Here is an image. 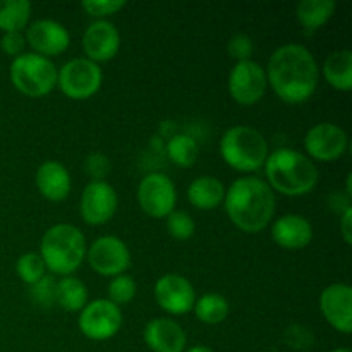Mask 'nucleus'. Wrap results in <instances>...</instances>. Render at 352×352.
<instances>
[{
  "label": "nucleus",
  "instance_id": "nucleus-28",
  "mask_svg": "<svg viewBox=\"0 0 352 352\" xmlns=\"http://www.w3.org/2000/svg\"><path fill=\"white\" fill-rule=\"evenodd\" d=\"M16 274L24 284L33 285L45 277V274H47V267H45L40 253H26L17 260Z\"/></svg>",
  "mask_w": 352,
  "mask_h": 352
},
{
  "label": "nucleus",
  "instance_id": "nucleus-16",
  "mask_svg": "<svg viewBox=\"0 0 352 352\" xmlns=\"http://www.w3.org/2000/svg\"><path fill=\"white\" fill-rule=\"evenodd\" d=\"M26 41L41 57H55L65 52L71 43V34L64 24L52 19H38L30 24Z\"/></svg>",
  "mask_w": 352,
  "mask_h": 352
},
{
  "label": "nucleus",
  "instance_id": "nucleus-31",
  "mask_svg": "<svg viewBox=\"0 0 352 352\" xmlns=\"http://www.w3.org/2000/svg\"><path fill=\"white\" fill-rule=\"evenodd\" d=\"M55 289H57L55 278L45 275L41 280L31 285V299H33L34 305L41 306V308H50L55 305Z\"/></svg>",
  "mask_w": 352,
  "mask_h": 352
},
{
  "label": "nucleus",
  "instance_id": "nucleus-29",
  "mask_svg": "<svg viewBox=\"0 0 352 352\" xmlns=\"http://www.w3.org/2000/svg\"><path fill=\"white\" fill-rule=\"evenodd\" d=\"M167 230L174 239L188 241L195 236L196 223L189 213L182 212V210H174L167 217Z\"/></svg>",
  "mask_w": 352,
  "mask_h": 352
},
{
  "label": "nucleus",
  "instance_id": "nucleus-7",
  "mask_svg": "<svg viewBox=\"0 0 352 352\" xmlns=\"http://www.w3.org/2000/svg\"><path fill=\"white\" fill-rule=\"evenodd\" d=\"M103 72L98 64L86 57L72 58L62 65L57 74V86L67 98L88 100L102 88Z\"/></svg>",
  "mask_w": 352,
  "mask_h": 352
},
{
  "label": "nucleus",
  "instance_id": "nucleus-9",
  "mask_svg": "<svg viewBox=\"0 0 352 352\" xmlns=\"http://www.w3.org/2000/svg\"><path fill=\"white\" fill-rule=\"evenodd\" d=\"M78 325L89 340L112 339L122 327V313L109 299H95L81 309Z\"/></svg>",
  "mask_w": 352,
  "mask_h": 352
},
{
  "label": "nucleus",
  "instance_id": "nucleus-8",
  "mask_svg": "<svg viewBox=\"0 0 352 352\" xmlns=\"http://www.w3.org/2000/svg\"><path fill=\"white\" fill-rule=\"evenodd\" d=\"M177 192L168 175L151 172L141 179L138 186V203L146 215L153 219H167L175 208Z\"/></svg>",
  "mask_w": 352,
  "mask_h": 352
},
{
  "label": "nucleus",
  "instance_id": "nucleus-36",
  "mask_svg": "<svg viewBox=\"0 0 352 352\" xmlns=\"http://www.w3.org/2000/svg\"><path fill=\"white\" fill-rule=\"evenodd\" d=\"M340 234H342L347 246H351L352 244V208L351 206H347V208L344 210L342 217H340Z\"/></svg>",
  "mask_w": 352,
  "mask_h": 352
},
{
  "label": "nucleus",
  "instance_id": "nucleus-3",
  "mask_svg": "<svg viewBox=\"0 0 352 352\" xmlns=\"http://www.w3.org/2000/svg\"><path fill=\"white\" fill-rule=\"evenodd\" d=\"M265 174L272 191L284 196H305L318 182V168L311 158L292 148L272 151L265 162Z\"/></svg>",
  "mask_w": 352,
  "mask_h": 352
},
{
  "label": "nucleus",
  "instance_id": "nucleus-15",
  "mask_svg": "<svg viewBox=\"0 0 352 352\" xmlns=\"http://www.w3.org/2000/svg\"><path fill=\"white\" fill-rule=\"evenodd\" d=\"M323 318L340 333L352 332V287L349 284H330L320 294Z\"/></svg>",
  "mask_w": 352,
  "mask_h": 352
},
{
  "label": "nucleus",
  "instance_id": "nucleus-20",
  "mask_svg": "<svg viewBox=\"0 0 352 352\" xmlns=\"http://www.w3.org/2000/svg\"><path fill=\"white\" fill-rule=\"evenodd\" d=\"M36 188L48 201H62L71 192V175L69 170L57 160H47L36 170Z\"/></svg>",
  "mask_w": 352,
  "mask_h": 352
},
{
  "label": "nucleus",
  "instance_id": "nucleus-22",
  "mask_svg": "<svg viewBox=\"0 0 352 352\" xmlns=\"http://www.w3.org/2000/svg\"><path fill=\"white\" fill-rule=\"evenodd\" d=\"M323 76L332 88L339 91L352 89V52H332L323 62Z\"/></svg>",
  "mask_w": 352,
  "mask_h": 352
},
{
  "label": "nucleus",
  "instance_id": "nucleus-21",
  "mask_svg": "<svg viewBox=\"0 0 352 352\" xmlns=\"http://www.w3.org/2000/svg\"><path fill=\"white\" fill-rule=\"evenodd\" d=\"M188 198L195 208L215 210L226 199V186L213 175H201L189 184Z\"/></svg>",
  "mask_w": 352,
  "mask_h": 352
},
{
  "label": "nucleus",
  "instance_id": "nucleus-19",
  "mask_svg": "<svg viewBox=\"0 0 352 352\" xmlns=\"http://www.w3.org/2000/svg\"><path fill=\"white\" fill-rule=\"evenodd\" d=\"M272 237L284 250L298 251L311 243L313 227L308 219L291 213L275 220L272 226Z\"/></svg>",
  "mask_w": 352,
  "mask_h": 352
},
{
  "label": "nucleus",
  "instance_id": "nucleus-1",
  "mask_svg": "<svg viewBox=\"0 0 352 352\" xmlns=\"http://www.w3.org/2000/svg\"><path fill=\"white\" fill-rule=\"evenodd\" d=\"M265 72L275 95L291 105L311 98L318 86V64L311 52L298 43L278 47L270 55Z\"/></svg>",
  "mask_w": 352,
  "mask_h": 352
},
{
  "label": "nucleus",
  "instance_id": "nucleus-13",
  "mask_svg": "<svg viewBox=\"0 0 352 352\" xmlns=\"http://www.w3.org/2000/svg\"><path fill=\"white\" fill-rule=\"evenodd\" d=\"M117 203H119L117 192L109 182L91 181L82 189L79 210H81V217L86 223L103 226L116 215Z\"/></svg>",
  "mask_w": 352,
  "mask_h": 352
},
{
  "label": "nucleus",
  "instance_id": "nucleus-6",
  "mask_svg": "<svg viewBox=\"0 0 352 352\" xmlns=\"http://www.w3.org/2000/svg\"><path fill=\"white\" fill-rule=\"evenodd\" d=\"M57 74L54 62L34 52L21 54L14 58L9 69L14 88L30 98L47 96L57 86Z\"/></svg>",
  "mask_w": 352,
  "mask_h": 352
},
{
  "label": "nucleus",
  "instance_id": "nucleus-38",
  "mask_svg": "<svg viewBox=\"0 0 352 352\" xmlns=\"http://www.w3.org/2000/svg\"><path fill=\"white\" fill-rule=\"evenodd\" d=\"M332 352H351L349 349H336V351H332Z\"/></svg>",
  "mask_w": 352,
  "mask_h": 352
},
{
  "label": "nucleus",
  "instance_id": "nucleus-32",
  "mask_svg": "<svg viewBox=\"0 0 352 352\" xmlns=\"http://www.w3.org/2000/svg\"><path fill=\"white\" fill-rule=\"evenodd\" d=\"M127 6L126 0H85L81 3L82 9L88 16L93 17H107L119 12Z\"/></svg>",
  "mask_w": 352,
  "mask_h": 352
},
{
  "label": "nucleus",
  "instance_id": "nucleus-10",
  "mask_svg": "<svg viewBox=\"0 0 352 352\" xmlns=\"http://www.w3.org/2000/svg\"><path fill=\"white\" fill-rule=\"evenodd\" d=\"M86 258H88L89 267L103 277L124 275V272L131 265L129 248L116 236L98 237L91 244V248L86 250Z\"/></svg>",
  "mask_w": 352,
  "mask_h": 352
},
{
  "label": "nucleus",
  "instance_id": "nucleus-14",
  "mask_svg": "<svg viewBox=\"0 0 352 352\" xmlns=\"http://www.w3.org/2000/svg\"><path fill=\"white\" fill-rule=\"evenodd\" d=\"M347 134L342 127L332 122L316 124L306 133L305 148L308 155L320 162H333L347 150Z\"/></svg>",
  "mask_w": 352,
  "mask_h": 352
},
{
  "label": "nucleus",
  "instance_id": "nucleus-37",
  "mask_svg": "<svg viewBox=\"0 0 352 352\" xmlns=\"http://www.w3.org/2000/svg\"><path fill=\"white\" fill-rule=\"evenodd\" d=\"M184 352H213V351L206 346H195V347H189V349Z\"/></svg>",
  "mask_w": 352,
  "mask_h": 352
},
{
  "label": "nucleus",
  "instance_id": "nucleus-25",
  "mask_svg": "<svg viewBox=\"0 0 352 352\" xmlns=\"http://www.w3.org/2000/svg\"><path fill=\"white\" fill-rule=\"evenodd\" d=\"M31 16V3L28 0H0V30L12 33L26 28Z\"/></svg>",
  "mask_w": 352,
  "mask_h": 352
},
{
  "label": "nucleus",
  "instance_id": "nucleus-34",
  "mask_svg": "<svg viewBox=\"0 0 352 352\" xmlns=\"http://www.w3.org/2000/svg\"><path fill=\"white\" fill-rule=\"evenodd\" d=\"M24 47H26V38L23 36L21 31H12V33H3L2 40H0V48L9 57H19L24 54Z\"/></svg>",
  "mask_w": 352,
  "mask_h": 352
},
{
  "label": "nucleus",
  "instance_id": "nucleus-30",
  "mask_svg": "<svg viewBox=\"0 0 352 352\" xmlns=\"http://www.w3.org/2000/svg\"><path fill=\"white\" fill-rule=\"evenodd\" d=\"M136 296V282L129 275H117L109 285V301L116 306L127 305Z\"/></svg>",
  "mask_w": 352,
  "mask_h": 352
},
{
  "label": "nucleus",
  "instance_id": "nucleus-11",
  "mask_svg": "<svg viewBox=\"0 0 352 352\" xmlns=\"http://www.w3.org/2000/svg\"><path fill=\"white\" fill-rule=\"evenodd\" d=\"M267 72L258 62H237L229 74V93L239 105H254L267 91Z\"/></svg>",
  "mask_w": 352,
  "mask_h": 352
},
{
  "label": "nucleus",
  "instance_id": "nucleus-2",
  "mask_svg": "<svg viewBox=\"0 0 352 352\" xmlns=\"http://www.w3.org/2000/svg\"><path fill=\"white\" fill-rule=\"evenodd\" d=\"M226 212L243 232L254 234L267 229L275 215V195L270 186L258 177L237 179L226 191Z\"/></svg>",
  "mask_w": 352,
  "mask_h": 352
},
{
  "label": "nucleus",
  "instance_id": "nucleus-26",
  "mask_svg": "<svg viewBox=\"0 0 352 352\" xmlns=\"http://www.w3.org/2000/svg\"><path fill=\"white\" fill-rule=\"evenodd\" d=\"M199 146L195 138L189 134H174L167 143V157L174 162L177 167L188 168L195 165L198 160Z\"/></svg>",
  "mask_w": 352,
  "mask_h": 352
},
{
  "label": "nucleus",
  "instance_id": "nucleus-17",
  "mask_svg": "<svg viewBox=\"0 0 352 352\" xmlns=\"http://www.w3.org/2000/svg\"><path fill=\"white\" fill-rule=\"evenodd\" d=\"M120 48L119 30L110 21L98 19L88 26L82 34V50L86 58L95 64L109 62L117 55Z\"/></svg>",
  "mask_w": 352,
  "mask_h": 352
},
{
  "label": "nucleus",
  "instance_id": "nucleus-18",
  "mask_svg": "<svg viewBox=\"0 0 352 352\" xmlns=\"http://www.w3.org/2000/svg\"><path fill=\"white\" fill-rule=\"evenodd\" d=\"M143 339L153 352H184L188 337L182 327L170 318H155L146 323Z\"/></svg>",
  "mask_w": 352,
  "mask_h": 352
},
{
  "label": "nucleus",
  "instance_id": "nucleus-23",
  "mask_svg": "<svg viewBox=\"0 0 352 352\" xmlns=\"http://www.w3.org/2000/svg\"><path fill=\"white\" fill-rule=\"evenodd\" d=\"M55 305L65 311H81L88 305V289L79 278L67 275L57 282L55 289Z\"/></svg>",
  "mask_w": 352,
  "mask_h": 352
},
{
  "label": "nucleus",
  "instance_id": "nucleus-5",
  "mask_svg": "<svg viewBox=\"0 0 352 352\" xmlns=\"http://www.w3.org/2000/svg\"><path fill=\"white\" fill-rule=\"evenodd\" d=\"M220 155L234 170L254 172L267 162L268 143L254 127L234 126L220 140Z\"/></svg>",
  "mask_w": 352,
  "mask_h": 352
},
{
  "label": "nucleus",
  "instance_id": "nucleus-24",
  "mask_svg": "<svg viewBox=\"0 0 352 352\" xmlns=\"http://www.w3.org/2000/svg\"><path fill=\"white\" fill-rule=\"evenodd\" d=\"M333 0H302L298 3L296 16L301 26L308 31H316L329 23L330 17L336 12Z\"/></svg>",
  "mask_w": 352,
  "mask_h": 352
},
{
  "label": "nucleus",
  "instance_id": "nucleus-12",
  "mask_svg": "<svg viewBox=\"0 0 352 352\" xmlns=\"http://www.w3.org/2000/svg\"><path fill=\"white\" fill-rule=\"evenodd\" d=\"M155 301L168 315L181 316L195 308L196 292L186 277L167 274L155 284Z\"/></svg>",
  "mask_w": 352,
  "mask_h": 352
},
{
  "label": "nucleus",
  "instance_id": "nucleus-33",
  "mask_svg": "<svg viewBox=\"0 0 352 352\" xmlns=\"http://www.w3.org/2000/svg\"><path fill=\"white\" fill-rule=\"evenodd\" d=\"M227 50H229L230 57L236 58L237 62L251 60V55H253V52H254L253 40H251L248 34L237 33L229 40Z\"/></svg>",
  "mask_w": 352,
  "mask_h": 352
},
{
  "label": "nucleus",
  "instance_id": "nucleus-4",
  "mask_svg": "<svg viewBox=\"0 0 352 352\" xmlns=\"http://www.w3.org/2000/svg\"><path fill=\"white\" fill-rule=\"evenodd\" d=\"M40 256L52 274L62 277L74 274L86 256L85 234L71 223L50 227L41 237Z\"/></svg>",
  "mask_w": 352,
  "mask_h": 352
},
{
  "label": "nucleus",
  "instance_id": "nucleus-35",
  "mask_svg": "<svg viewBox=\"0 0 352 352\" xmlns=\"http://www.w3.org/2000/svg\"><path fill=\"white\" fill-rule=\"evenodd\" d=\"M85 168H86V174L91 175L93 181H103L105 175L109 174L110 170L109 158L103 157L102 153L89 155L85 162Z\"/></svg>",
  "mask_w": 352,
  "mask_h": 352
},
{
  "label": "nucleus",
  "instance_id": "nucleus-27",
  "mask_svg": "<svg viewBox=\"0 0 352 352\" xmlns=\"http://www.w3.org/2000/svg\"><path fill=\"white\" fill-rule=\"evenodd\" d=\"M196 318L206 325L222 323L229 316V302L220 294H205L195 302Z\"/></svg>",
  "mask_w": 352,
  "mask_h": 352
}]
</instances>
